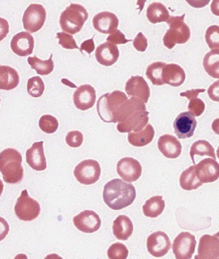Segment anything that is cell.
<instances>
[{
	"mask_svg": "<svg viewBox=\"0 0 219 259\" xmlns=\"http://www.w3.org/2000/svg\"><path fill=\"white\" fill-rule=\"evenodd\" d=\"M145 103L137 97H131L122 105L117 117V129L121 133L141 131L149 121Z\"/></svg>",
	"mask_w": 219,
	"mask_h": 259,
	"instance_id": "1",
	"label": "cell"
},
{
	"mask_svg": "<svg viewBox=\"0 0 219 259\" xmlns=\"http://www.w3.org/2000/svg\"><path fill=\"white\" fill-rule=\"evenodd\" d=\"M136 198V190L133 184L121 179H113L103 187V199L111 209H123L133 203Z\"/></svg>",
	"mask_w": 219,
	"mask_h": 259,
	"instance_id": "2",
	"label": "cell"
},
{
	"mask_svg": "<svg viewBox=\"0 0 219 259\" xmlns=\"http://www.w3.org/2000/svg\"><path fill=\"white\" fill-rule=\"evenodd\" d=\"M21 154L15 149L8 148L0 153V172L4 182L10 184L21 182L24 176Z\"/></svg>",
	"mask_w": 219,
	"mask_h": 259,
	"instance_id": "3",
	"label": "cell"
},
{
	"mask_svg": "<svg viewBox=\"0 0 219 259\" xmlns=\"http://www.w3.org/2000/svg\"><path fill=\"white\" fill-rule=\"evenodd\" d=\"M127 99L125 93L119 90L101 95L97 103V113L101 120L106 123H117L119 109Z\"/></svg>",
	"mask_w": 219,
	"mask_h": 259,
	"instance_id": "4",
	"label": "cell"
},
{
	"mask_svg": "<svg viewBox=\"0 0 219 259\" xmlns=\"http://www.w3.org/2000/svg\"><path fill=\"white\" fill-rule=\"evenodd\" d=\"M88 17L84 6L72 3L61 13L59 23L63 32L75 34L81 31Z\"/></svg>",
	"mask_w": 219,
	"mask_h": 259,
	"instance_id": "5",
	"label": "cell"
},
{
	"mask_svg": "<svg viewBox=\"0 0 219 259\" xmlns=\"http://www.w3.org/2000/svg\"><path fill=\"white\" fill-rule=\"evenodd\" d=\"M186 14L180 16H170L166 20V23L169 26V29L166 30L163 36L164 46L172 50L176 44H184L190 40V28L185 23Z\"/></svg>",
	"mask_w": 219,
	"mask_h": 259,
	"instance_id": "6",
	"label": "cell"
},
{
	"mask_svg": "<svg viewBox=\"0 0 219 259\" xmlns=\"http://www.w3.org/2000/svg\"><path fill=\"white\" fill-rule=\"evenodd\" d=\"M14 211L19 220L24 222H31L40 215V204L28 195L27 190H24L18 198L14 206Z\"/></svg>",
	"mask_w": 219,
	"mask_h": 259,
	"instance_id": "7",
	"label": "cell"
},
{
	"mask_svg": "<svg viewBox=\"0 0 219 259\" xmlns=\"http://www.w3.org/2000/svg\"><path fill=\"white\" fill-rule=\"evenodd\" d=\"M74 176L80 184L84 185L95 184L100 178V165L96 160H83L75 167Z\"/></svg>",
	"mask_w": 219,
	"mask_h": 259,
	"instance_id": "8",
	"label": "cell"
},
{
	"mask_svg": "<svg viewBox=\"0 0 219 259\" xmlns=\"http://www.w3.org/2000/svg\"><path fill=\"white\" fill-rule=\"evenodd\" d=\"M46 10L41 4H32L26 8L22 17L24 29L34 33L44 26L46 20Z\"/></svg>",
	"mask_w": 219,
	"mask_h": 259,
	"instance_id": "9",
	"label": "cell"
},
{
	"mask_svg": "<svg viewBox=\"0 0 219 259\" xmlns=\"http://www.w3.org/2000/svg\"><path fill=\"white\" fill-rule=\"evenodd\" d=\"M196 237L188 232H180L174 238L172 244V252L176 259L192 258L196 246Z\"/></svg>",
	"mask_w": 219,
	"mask_h": 259,
	"instance_id": "10",
	"label": "cell"
},
{
	"mask_svg": "<svg viewBox=\"0 0 219 259\" xmlns=\"http://www.w3.org/2000/svg\"><path fill=\"white\" fill-rule=\"evenodd\" d=\"M146 246L152 256L160 258L167 254L172 244L169 237L165 232L158 231L148 237Z\"/></svg>",
	"mask_w": 219,
	"mask_h": 259,
	"instance_id": "11",
	"label": "cell"
},
{
	"mask_svg": "<svg viewBox=\"0 0 219 259\" xmlns=\"http://www.w3.org/2000/svg\"><path fill=\"white\" fill-rule=\"evenodd\" d=\"M72 222L77 230L87 234L97 232L101 225L98 214L91 210H83L77 214L73 218Z\"/></svg>",
	"mask_w": 219,
	"mask_h": 259,
	"instance_id": "12",
	"label": "cell"
},
{
	"mask_svg": "<svg viewBox=\"0 0 219 259\" xmlns=\"http://www.w3.org/2000/svg\"><path fill=\"white\" fill-rule=\"evenodd\" d=\"M117 171L125 181L133 182L141 177L142 167L137 159L133 157H124L118 161Z\"/></svg>",
	"mask_w": 219,
	"mask_h": 259,
	"instance_id": "13",
	"label": "cell"
},
{
	"mask_svg": "<svg viewBox=\"0 0 219 259\" xmlns=\"http://www.w3.org/2000/svg\"><path fill=\"white\" fill-rule=\"evenodd\" d=\"M197 124L196 118L189 111L180 113L174 121V134L178 139H189L194 135Z\"/></svg>",
	"mask_w": 219,
	"mask_h": 259,
	"instance_id": "14",
	"label": "cell"
},
{
	"mask_svg": "<svg viewBox=\"0 0 219 259\" xmlns=\"http://www.w3.org/2000/svg\"><path fill=\"white\" fill-rule=\"evenodd\" d=\"M196 174L202 184L216 181L219 177V164L216 159L206 158L196 165Z\"/></svg>",
	"mask_w": 219,
	"mask_h": 259,
	"instance_id": "15",
	"label": "cell"
},
{
	"mask_svg": "<svg viewBox=\"0 0 219 259\" xmlns=\"http://www.w3.org/2000/svg\"><path fill=\"white\" fill-rule=\"evenodd\" d=\"M218 232L210 236L203 235L200 239L198 249V255L196 258L200 259H217L219 256Z\"/></svg>",
	"mask_w": 219,
	"mask_h": 259,
	"instance_id": "16",
	"label": "cell"
},
{
	"mask_svg": "<svg viewBox=\"0 0 219 259\" xmlns=\"http://www.w3.org/2000/svg\"><path fill=\"white\" fill-rule=\"evenodd\" d=\"M96 92L91 84L81 85L73 93V103L81 111L88 110L95 105Z\"/></svg>",
	"mask_w": 219,
	"mask_h": 259,
	"instance_id": "17",
	"label": "cell"
},
{
	"mask_svg": "<svg viewBox=\"0 0 219 259\" xmlns=\"http://www.w3.org/2000/svg\"><path fill=\"white\" fill-rule=\"evenodd\" d=\"M10 47L14 54L20 57H26L32 54L34 47L33 36L29 32H18L12 37Z\"/></svg>",
	"mask_w": 219,
	"mask_h": 259,
	"instance_id": "18",
	"label": "cell"
},
{
	"mask_svg": "<svg viewBox=\"0 0 219 259\" xmlns=\"http://www.w3.org/2000/svg\"><path fill=\"white\" fill-rule=\"evenodd\" d=\"M125 91L129 97H137L144 103L149 100L150 89L143 76H131L126 82Z\"/></svg>",
	"mask_w": 219,
	"mask_h": 259,
	"instance_id": "19",
	"label": "cell"
},
{
	"mask_svg": "<svg viewBox=\"0 0 219 259\" xmlns=\"http://www.w3.org/2000/svg\"><path fill=\"white\" fill-rule=\"evenodd\" d=\"M93 26L95 30L103 34H111L117 29L119 20L116 14L111 12H101L93 18Z\"/></svg>",
	"mask_w": 219,
	"mask_h": 259,
	"instance_id": "20",
	"label": "cell"
},
{
	"mask_svg": "<svg viewBox=\"0 0 219 259\" xmlns=\"http://www.w3.org/2000/svg\"><path fill=\"white\" fill-rule=\"evenodd\" d=\"M44 141L36 142L26 151V161L32 169L44 171L47 168Z\"/></svg>",
	"mask_w": 219,
	"mask_h": 259,
	"instance_id": "21",
	"label": "cell"
},
{
	"mask_svg": "<svg viewBox=\"0 0 219 259\" xmlns=\"http://www.w3.org/2000/svg\"><path fill=\"white\" fill-rule=\"evenodd\" d=\"M158 148L160 153L168 159H176L182 151V145L177 138L169 134L161 136L158 141Z\"/></svg>",
	"mask_w": 219,
	"mask_h": 259,
	"instance_id": "22",
	"label": "cell"
},
{
	"mask_svg": "<svg viewBox=\"0 0 219 259\" xmlns=\"http://www.w3.org/2000/svg\"><path fill=\"white\" fill-rule=\"evenodd\" d=\"M120 56L119 48L109 42L99 45L95 51L97 62L104 66H111L117 62Z\"/></svg>",
	"mask_w": 219,
	"mask_h": 259,
	"instance_id": "23",
	"label": "cell"
},
{
	"mask_svg": "<svg viewBox=\"0 0 219 259\" xmlns=\"http://www.w3.org/2000/svg\"><path fill=\"white\" fill-rule=\"evenodd\" d=\"M186 72L184 69L176 64H166L162 70L164 84L174 87H180L186 80Z\"/></svg>",
	"mask_w": 219,
	"mask_h": 259,
	"instance_id": "24",
	"label": "cell"
},
{
	"mask_svg": "<svg viewBox=\"0 0 219 259\" xmlns=\"http://www.w3.org/2000/svg\"><path fill=\"white\" fill-rule=\"evenodd\" d=\"M133 224L129 217L125 214H120L113 225L114 236L120 240H127L133 232Z\"/></svg>",
	"mask_w": 219,
	"mask_h": 259,
	"instance_id": "25",
	"label": "cell"
},
{
	"mask_svg": "<svg viewBox=\"0 0 219 259\" xmlns=\"http://www.w3.org/2000/svg\"><path fill=\"white\" fill-rule=\"evenodd\" d=\"M19 82L17 70L9 66L0 65V90H12L18 87Z\"/></svg>",
	"mask_w": 219,
	"mask_h": 259,
	"instance_id": "26",
	"label": "cell"
},
{
	"mask_svg": "<svg viewBox=\"0 0 219 259\" xmlns=\"http://www.w3.org/2000/svg\"><path fill=\"white\" fill-rule=\"evenodd\" d=\"M155 131L151 124L146 125L141 131L129 133L128 141L134 147H145L153 141Z\"/></svg>",
	"mask_w": 219,
	"mask_h": 259,
	"instance_id": "27",
	"label": "cell"
},
{
	"mask_svg": "<svg viewBox=\"0 0 219 259\" xmlns=\"http://www.w3.org/2000/svg\"><path fill=\"white\" fill-rule=\"evenodd\" d=\"M146 16L152 24L166 22L170 17L169 12L163 4L160 2H153L148 6Z\"/></svg>",
	"mask_w": 219,
	"mask_h": 259,
	"instance_id": "28",
	"label": "cell"
},
{
	"mask_svg": "<svg viewBox=\"0 0 219 259\" xmlns=\"http://www.w3.org/2000/svg\"><path fill=\"white\" fill-rule=\"evenodd\" d=\"M165 208V201L162 196H154L146 200L142 209L145 216L150 218H156L160 215Z\"/></svg>",
	"mask_w": 219,
	"mask_h": 259,
	"instance_id": "29",
	"label": "cell"
},
{
	"mask_svg": "<svg viewBox=\"0 0 219 259\" xmlns=\"http://www.w3.org/2000/svg\"><path fill=\"white\" fill-rule=\"evenodd\" d=\"M179 184L182 189L193 190L198 189L203 184L201 183L196 174V164L190 166L180 174Z\"/></svg>",
	"mask_w": 219,
	"mask_h": 259,
	"instance_id": "30",
	"label": "cell"
},
{
	"mask_svg": "<svg viewBox=\"0 0 219 259\" xmlns=\"http://www.w3.org/2000/svg\"><path fill=\"white\" fill-rule=\"evenodd\" d=\"M203 67L207 74L214 78H219V50L207 53L203 60Z\"/></svg>",
	"mask_w": 219,
	"mask_h": 259,
	"instance_id": "31",
	"label": "cell"
},
{
	"mask_svg": "<svg viewBox=\"0 0 219 259\" xmlns=\"http://www.w3.org/2000/svg\"><path fill=\"white\" fill-rule=\"evenodd\" d=\"M190 155L193 163L196 164L194 157L196 155L202 156L206 155L211 157L214 159H216V154L214 147L209 142L205 140H199L192 144L191 147Z\"/></svg>",
	"mask_w": 219,
	"mask_h": 259,
	"instance_id": "32",
	"label": "cell"
},
{
	"mask_svg": "<svg viewBox=\"0 0 219 259\" xmlns=\"http://www.w3.org/2000/svg\"><path fill=\"white\" fill-rule=\"evenodd\" d=\"M53 54H51L48 60H42L36 56L28 57V64L30 68L36 71L38 74L46 76L51 74L54 70V63L52 60Z\"/></svg>",
	"mask_w": 219,
	"mask_h": 259,
	"instance_id": "33",
	"label": "cell"
},
{
	"mask_svg": "<svg viewBox=\"0 0 219 259\" xmlns=\"http://www.w3.org/2000/svg\"><path fill=\"white\" fill-rule=\"evenodd\" d=\"M166 65V63L156 62L148 66L145 74L152 84L156 86H162L164 84L162 80V70Z\"/></svg>",
	"mask_w": 219,
	"mask_h": 259,
	"instance_id": "34",
	"label": "cell"
},
{
	"mask_svg": "<svg viewBox=\"0 0 219 259\" xmlns=\"http://www.w3.org/2000/svg\"><path fill=\"white\" fill-rule=\"evenodd\" d=\"M45 91V84L40 76H36L28 79L27 92L32 97L42 96Z\"/></svg>",
	"mask_w": 219,
	"mask_h": 259,
	"instance_id": "35",
	"label": "cell"
},
{
	"mask_svg": "<svg viewBox=\"0 0 219 259\" xmlns=\"http://www.w3.org/2000/svg\"><path fill=\"white\" fill-rule=\"evenodd\" d=\"M39 126L45 133L53 134L58 129L59 122L58 119L53 115H44L40 117Z\"/></svg>",
	"mask_w": 219,
	"mask_h": 259,
	"instance_id": "36",
	"label": "cell"
},
{
	"mask_svg": "<svg viewBox=\"0 0 219 259\" xmlns=\"http://www.w3.org/2000/svg\"><path fill=\"white\" fill-rule=\"evenodd\" d=\"M107 255L110 259H126L129 255V250L125 244L116 242L107 249Z\"/></svg>",
	"mask_w": 219,
	"mask_h": 259,
	"instance_id": "37",
	"label": "cell"
},
{
	"mask_svg": "<svg viewBox=\"0 0 219 259\" xmlns=\"http://www.w3.org/2000/svg\"><path fill=\"white\" fill-rule=\"evenodd\" d=\"M205 39L209 48L212 50L219 49V27L218 25H212L207 28L205 33Z\"/></svg>",
	"mask_w": 219,
	"mask_h": 259,
	"instance_id": "38",
	"label": "cell"
},
{
	"mask_svg": "<svg viewBox=\"0 0 219 259\" xmlns=\"http://www.w3.org/2000/svg\"><path fill=\"white\" fill-rule=\"evenodd\" d=\"M56 38H58V44L66 50H75L79 48L73 36L66 32H57Z\"/></svg>",
	"mask_w": 219,
	"mask_h": 259,
	"instance_id": "39",
	"label": "cell"
},
{
	"mask_svg": "<svg viewBox=\"0 0 219 259\" xmlns=\"http://www.w3.org/2000/svg\"><path fill=\"white\" fill-rule=\"evenodd\" d=\"M190 102L188 105L189 112L194 117H199L204 112L206 105L202 99L198 97L190 99Z\"/></svg>",
	"mask_w": 219,
	"mask_h": 259,
	"instance_id": "40",
	"label": "cell"
},
{
	"mask_svg": "<svg viewBox=\"0 0 219 259\" xmlns=\"http://www.w3.org/2000/svg\"><path fill=\"white\" fill-rule=\"evenodd\" d=\"M83 140L84 137L82 133L78 131L69 132L66 137L67 145L72 148H78L82 145Z\"/></svg>",
	"mask_w": 219,
	"mask_h": 259,
	"instance_id": "41",
	"label": "cell"
},
{
	"mask_svg": "<svg viewBox=\"0 0 219 259\" xmlns=\"http://www.w3.org/2000/svg\"><path fill=\"white\" fill-rule=\"evenodd\" d=\"M106 40L107 42H111V44L117 45L125 44L132 40L131 39H127L125 34L119 29H116L115 31L112 32L108 37L106 38Z\"/></svg>",
	"mask_w": 219,
	"mask_h": 259,
	"instance_id": "42",
	"label": "cell"
},
{
	"mask_svg": "<svg viewBox=\"0 0 219 259\" xmlns=\"http://www.w3.org/2000/svg\"><path fill=\"white\" fill-rule=\"evenodd\" d=\"M133 47L139 52H145L148 48V39L142 32H140L133 40Z\"/></svg>",
	"mask_w": 219,
	"mask_h": 259,
	"instance_id": "43",
	"label": "cell"
},
{
	"mask_svg": "<svg viewBox=\"0 0 219 259\" xmlns=\"http://www.w3.org/2000/svg\"><path fill=\"white\" fill-rule=\"evenodd\" d=\"M219 80L213 83L208 89V95L212 101L218 102V84Z\"/></svg>",
	"mask_w": 219,
	"mask_h": 259,
	"instance_id": "44",
	"label": "cell"
},
{
	"mask_svg": "<svg viewBox=\"0 0 219 259\" xmlns=\"http://www.w3.org/2000/svg\"><path fill=\"white\" fill-rule=\"evenodd\" d=\"M10 31V26L8 20L0 17V41L7 36Z\"/></svg>",
	"mask_w": 219,
	"mask_h": 259,
	"instance_id": "45",
	"label": "cell"
},
{
	"mask_svg": "<svg viewBox=\"0 0 219 259\" xmlns=\"http://www.w3.org/2000/svg\"><path fill=\"white\" fill-rule=\"evenodd\" d=\"M95 35H93V37L91 39L86 40L81 44V48H79V51L81 53H83V51L87 52L88 54H91L95 50V44L93 41V37Z\"/></svg>",
	"mask_w": 219,
	"mask_h": 259,
	"instance_id": "46",
	"label": "cell"
},
{
	"mask_svg": "<svg viewBox=\"0 0 219 259\" xmlns=\"http://www.w3.org/2000/svg\"><path fill=\"white\" fill-rule=\"evenodd\" d=\"M9 231L10 226L7 221L0 217V242L5 239Z\"/></svg>",
	"mask_w": 219,
	"mask_h": 259,
	"instance_id": "47",
	"label": "cell"
},
{
	"mask_svg": "<svg viewBox=\"0 0 219 259\" xmlns=\"http://www.w3.org/2000/svg\"><path fill=\"white\" fill-rule=\"evenodd\" d=\"M205 91L206 90L204 89H192V90L186 91L184 93H180V96L186 97L188 100H190V99L198 97L200 93H204Z\"/></svg>",
	"mask_w": 219,
	"mask_h": 259,
	"instance_id": "48",
	"label": "cell"
},
{
	"mask_svg": "<svg viewBox=\"0 0 219 259\" xmlns=\"http://www.w3.org/2000/svg\"><path fill=\"white\" fill-rule=\"evenodd\" d=\"M187 3L194 8H202L208 6L210 0H186Z\"/></svg>",
	"mask_w": 219,
	"mask_h": 259,
	"instance_id": "49",
	"label": "cell"
},
{
	"mask_svg": "<svg viewBox=\"0 0 219 259\" xmlns=\"http://www.w3.org/2000/svg\"><path fill=\"white\" fill-rule=\"evenodd\" d=\"M146 2H147V0H137V5L139 6V8H138L137 10H139V14L141 13L142 10H143Z\"/></svg>",
	"mask_w": 219,
	"mask_h": 259,
	"instance_id": "50",
	"label": "cell"
},
{
	"mask_svg": "<svg viewBox=\"0 0 219 259\" xmlns=\"http://www.w3.org/2000/svg\"><path fill=\"white\" fill-rule=\"evenodd\" d=\"M4 186L3 184V182L2 180L0 179V196H1L2 192L4 191Z\"/></svg>",
	"mask_w": 219,
	"mask_h": 259,
	"instance_id": "51",
	"label": "cell"
},
{
	"mask_svg": "<svg viewBox=\"0 0 219 259\" xmlns=\"http://www.w3.org/2000/svg\"><path fill=\"white\" fill-rule=\"evenodd\" d=\"M0 102H1V99H0Z\"/></svg>",
	"mask_w": 219,
	"mask_h": 259,
	"instance_id": "52",
	"label": "cell"
}]
</instances>
